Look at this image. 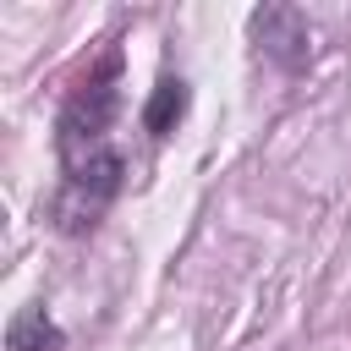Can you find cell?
I'll list each match as a JSON object with an SVG mask.
<instances>
[{
  "label": "cell",
  "instance_id": "6da1fadb",
  "mask_svg": "<svg viewBox=\"0 0 351 351\" xmlns=\"http://www.w3.org/2000/svg\"><path fill=\"white\" fill-rule=\"evenodd\" d=\"M115 110H121V49H104V60L88 66V77L71 88V99L60 110V126H55L60 165H77V159L104 154L110 148Z\"/></svg>",
  "mask_w": 351,
  "mask_h": 351
},
{
  "label": "cell",
  "instance_id": "7a4b0ae2",
  "mask_svg": "<svg viewBox=\"0 0 351 351\" xmlns=\"http://www.w3.org/2000/svg\"><path fill=\"white\" fill-rule=\"evenodd\" d=\"M252 38L280 71H302L313 60V27L296 5H263L252 11Z\"/></svg>",
  "mask_w": 351,
  "mask_h": 351
},
{
  "label": "cell",
  "instance_id": "3957f363",
  "mask_svg": "<svg viewBox=\"0 0 351 351\" xmlns=\"http://www.w3.org/2000/svg\"><path fill=\"white\" fill-rule=\"evenodd\" d=\"M66 346V329L33 302V307H22L11 324H5V351H60Z\"/></svg>",
  "mask_w": 351,
  "mask_h": 351
},
{
  "label": "cell",
  "instance_id": "277c9868",
  "mask_svg": "<svg viewBox=\"0 0 351 351\" xmlns=\"http://www.w3.org/2000/svg\"><path fill=\"white\" fill-rule=\"evenodd\" d=\"M186 104H192L186 82H181V77H159V88H154L148 104H143V132H148V137H170V132L181 126Z\"/></svg>",
  "mask_w": 351,
  "mask_h": 351
}]
</instances>
